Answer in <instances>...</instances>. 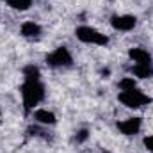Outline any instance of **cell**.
Segmentation results:
<instances>
[{
    "label": "cell",
    "mask_w": 153,
    "mask_h": 153,
    "mask_svg": "<svg viewBox=\"0 0 153 153\" xmlns=\"http://www.w3.org/2000/svg\"><path fill=\"white\" fill-rule=\"evenodd\" d=\"M22 100H23V109L25 112L34 111V107H38L45 98V85L41 84V80H23L22 87Z\"/></svg>",
    "instance_id": "obj_1"
},
{
    "label": "cell",
    "mask_w": 153,
    "mask_h": 153,
    "mask_svg": "<svg viewBox=\"0 0 153 153\" xmlns=\"http://www.w3.org/2000/svg\"><path fill=\"white\" fill-rule=\"evenodd\" d=\"M117 100L125 105V107H128V109H141V107H144V105H148V103H152V96H148V94H144L141 89H132V91H119V94H117Z\"/></svg>",
    "instance_id": "obj_2"
},
{
    "label": "cell",
    "mask_w": 153,
    "mask_h": 153,
    "mask_svg": "<svg viewBox=\"0 0 153 153\" xmlns=\"http://www.w3.org/2000/svg\"><path fill=\"white\" fill-rule=\"evenodd\" d=\"M75 36L78 41H82L85 45H98V46H107L109 45V36L102 34L100 30H96L94 27H89V25L76 27Z\"/></svg>",
    "instance_id": "obj_3"
},
{
    "label": "cell",
    "mask_w": 153,
    "mask_h": 153,
    "mask_svg": "<svg viewBox=\"0 0 153 153\" xmlns=\"http://www.w3.org/2000/svg\"><path fill=\"white\" fill-rule=\"evenodd\" d=\"M45 62L50 68H70L73 64V57L66 46H57L45 57Z\"/></svg>",
    "instance_id": "obj_4"
},
{
    "label": "cell",
    "mask_w": 153,
    "mask_h": 153,
    "mask_svg": "<svg viewBox=\"0 0 153 153\" xmlns=\"http://www.w3.org/2000/svg\"><path fill=\"white\" fill-rule=\"evenodd\" d=\"M111 25L117 32H130L137 25V18L134 14H114L111 18Z\"/></svg>",
    "instance_id": "obj_5"
},
{
    "label": "cell",
    "mask_w": 153,
    "mask_h": 153,
    "mask_svg": "<svg viewBox=\"0 0 153 153\" xmlns=\"http://www.w3.org/2000/svg\"><path fill=\"white\" fill-rule=\"evenodd\" d=\"M141 128H143V119L141 117H126V119L117 123V130L123 135H128V137L137 135L141 132Z\"/></svg>",
    "instance_id": "obj_6"
},
{
    "label": "cell",
    "mask_w": 153,
    "mask_h": 153,
    "mask_svg": "<svg viewBox=\"0 0 153 153\" xmlns=\"http://www.w3.org/2000/svg\"><path fill=\"white\" fill-rule=\"evenodd\" d=\"M32 117H34V121H36L38 125H41V126H52V125L57 123L55 114H53L52 111H48V109H36L34 114H32Z\"/></svg>",
    "instance_id": "obj_7"
},
{
    "label": "cell",
    "mask_w": 153,
    "mask_h": 153,
    "mask_svg": "<svg viewBox=\"0 0 153 153\" xmlns=\"http://www.w3.org/2000/svg\"><path fill=\"white\" fill-rule=\"evenodd\" d=\"M128 57H130L135 64H153L152 62V53H150L146 48H141V46L130 48V50H128Z\"/></svg>",
    "instance_id": "obj_8"
},
{
    "label": "cell",
    "mask_w": 153,
    "mask_h": 153,
    "mask_svg": "<svg viewBox=\"0 0 153 153\" xmlns=\"http://www.w3.org/2000/svg\"><path fill=\"white\" fill-rule=\"evenodd\" d=\"M41 32H43L41 25L36 23V22H32V20L23 22L22 27H20V34H22L23 38H27V39H38L39 36H41Z\"/></svg>",
    "instance_id": "obj_9"
},
{
    "label": "cell",
    "mask_w": 153,
    "mask_h": 153,
    "mask_svg": "<svg viewBox=\"0 0 153 153\" xmlns=\"http://www.w3.org/2000/svg\"><path fill=\"white\" fill-rule=\"evenodd\" d=\"M132 75L135 78H150L153 76V64H134Z\"/></svg>",
    "instance_id": "obj_10"
},
{
    "label": "cell",
    "mask_w": 153,
    "mask_h": 153,
    "mask_svg": "<svg viewBox=\"0 0 153 153\" xmlns=\"http://www.w3.org/2000/svg\"><path fill=\"white\" fill-rule=\"evenodd\" d=\"M5 4L14 11H29L32 7V0H5Z\"/></svg>",
    "instance_id": "obj_11"
},
{
    "label": "cell",
    "mask_w": 153,
    "mask_h": 153,
    "mask_svg": "<svg viewBox=\"0 0 153 153\" xmlns=\"http://www.w3.org/2000/svg\"><path fill=\"white\" fill-rule=\"evenodd\" d=\"M23 78L25 80H41V73H39V68L34 64H29L23 68Z\"/></svg>",
    "instance_id": "obj_12"
},
{
    "label": "cell",
    "mask_w": 153,
    "mask_h": 153,
    "mask_svg": "<svg viewBox=\"0 0 153 153\" xmlns=\"http://www.w3.org/2000/svg\"><path fill=\"white\" fill-rule=\"evenodd\" d=\"M137 87V82L134 76H123L119 82H117V89L119 91H132Z\"/></svg>",
    "instance_id": "obj_13"
},
{
    "label": "cell",
    "mask_w": 153,
    "mask_h": 153,
    "mask_svg": "<svg viewBox=\"0 0 153 153\" xmlns=\"http://www.w3.org/2000/svg\"><path fill=\"white\" fill-rule=\"evenodd\" d=\"M89 139V130H78L75 135V141L78 143V144H82V143H85Z\"/></svg>",
    "instance_id": "obj_14"
},
{
    "label": "cell",
    "mask_w": 153,
    "mask_h": 153,
    "mask_svg": "<svg viewBox=\"0 0 153 153\" xmlns=\"http://www.w3.org/2000/svg\"><path fill=\"white\" fill-rule=\"evenodd\" d=\"M143 143H144V146H146V150H148L150 153H153V135H146Z\"/></svg>",
    "instance_id": "obj_15"
},
{
    "label": "cell",
    "mask_w": 153,
    "mask_h": 153,
    "mask_svg": "<svg viewBox=\"0 0 153 153\" xmlns=\"http://www.w3.org/2000/svg\"><path fill=\"white\" fill-rule=\"evenodd\" d=\"M103 153H111V152H107V150H105V152H103Z\"/></svg>",
    "instance_id": "obj_16"
}]
</instances>
